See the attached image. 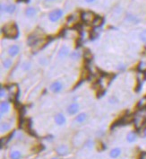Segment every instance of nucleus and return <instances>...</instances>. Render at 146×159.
<instances>
[{
    "instance_id": "6e6552de",
    "label": "nucleus",
    "mask_w": 146,
    "mask_h": 159,
    "mask_svg": "<svg viewBox=\"0 0 146 159\" xmlns=\"http://www.w3.org/2000/svg\"><path fill=\"white\" fill-rule=\"evenodd\" d=\"M70 55V49L67 46H63L61 47V49H59L58 51V58H61V60H63V58H67Z\"/></svg>"
},
{
    "instance_id": "7c9ffc66",
    "label": "nucleus",
    "mask_w": 146,
    "mask_h": 159,
    "mask_svg": "<svg viewBox=\"0 0 146 159\" xmlns=\"http://www.w3.org/2000/svg\"><path fill=\"white\" fill-rule=\"evenodd\" d=\"M95 1V0H85V2L87 3H93Z\"/></svg>"
},
{
    "instance_id": "f3484780",
    "label": "nucleus",
    "mask_w": 146,
    "mask_h": 159,
    "mask_svg": "<svg viewBox=\"0 0 146 159\" xmlns=\"http://www.w3.org/2000/svg\"><path fill=\"white\" fill-rule=\"evenodd\" d=\"M12 65H13V60H11V58H5L2 62L3 68L5 69H9L12 66Z\"/></svg>"
},
{
    "instance_id": "a211bd4d",
    "label": "nucleus",
    "mask_w": 146,
    "mask_h": 159,
    "mask_svg": "<svg viewBox=\"0 0 146 159\" xmlns=\"http://www.w3.org/2000/svg\"><path fill=\"white\" fill-rule=\"evenodd\" d=\"M36 13H37V10L34 7H28L25 10V14L28 17H32V16H34L36 14Z\"/></svg>"
},
{
    "instance_id": "5701e85b",
    "label": "nucleus",
    "mask_w": 146,
    "mask_h": 159,
    "mask_svg": "<svg viewBox=\"0 0 146 159\" xmlns=\"http://www.w3.org/2000/svg\"><path fill=\"white\" fill-rule=\"evenodd\" d=\"M22 69L24 71V72H27V71H29V70H31V62H29V61H25V62H23L22 64Z\"/></svg>"
},
{
    "instance_id": "2eb2a0df",
    "label": "nucleus",
    "mask_w": 146,
    "mask_h": 159,
    "mask_svg": "<svg viewBox=\"0 0 146 159\" xmlns=\"http://www.w3.org/2000/svg\"><path fill=\"white\" fill-rule=\"evenodd\" d=\"M121 152H122V151H121V149L119 147H115V148H113L110 151L109 156L111 158H113V159H116V158H117L121 155Z\"/></svg>"
},
{
    "instance_id": "6ab92c4d",
    "label": "nucleus",
    "mask_w": 146,
    "mask_h": 159,
    "mask_svg": "<svg viewBox=\"0 0 146 159\" xmlns=\"http://www.w3.org/2000/svg\"><path fill=\"white\" fill-rule=\"evenodd\" d=\"M9 157H10V159H21L22 154L20 151H18V150H14V151H12L10 153Z\"/></svg>"
},
{
    "instance_id": "7ed1b4c3",
    "label": "nucleus",
    "mask_w": 146,
    "mask_h": 159,
    "mask_svg": "<svg viewBox=\"0 0 146 159\" xmlns=\"http://www.w3.org/2000/svg\"><path fill=\"white\" fill-rule=\"evenodd\" d=\"M95 17H96V15L92 12H90V11L83 12L82 13V15H81V18H82V20L84 23H92Z\"/></svg>"
},
{
    "instance_id": "0eeeda50",
    "label": "nucleus",
    "mask_w": 146,
    "mask_h": 159,
    "mask_svg": "<svg viewBox=\"0 0 146 159\" xmlns=\"http://www.w3.org/2000/svg\"><path fill=\"white\" fill-rule=\"evenodd\" d=\"M55 122L56 125H58V126H63V125L66 124L67 122V119H66V117L64 116L63 113H58V114H56L55 116Z\"/></svg>"
},
{
    "instance_id": "39448f33",
    "label": "nucleus",
    "mask_w": 146,
    "mask_h": 159,
    "mask_svg": "<svg viewBox=\"0 0 146 159\" xmlns=\"http://www.w3.org/2000/svg\"><path fill=\"white\" fill-rule=\"evenodd\" d=\"M67 113L71 116L77 114V112H79V104L77 103H72L67 106Z\"/></svg>"
},
{
    "instance_id": "2f4dec72",
    "label": "nucleus",
    "mask_w": 146,
    "mask_h": 159,
    "mask_svg": "<svg viewBox=\"0 0 146 159\" xmlns=\"http://www.w3.org/2000/svg\"><path fill=\"white\" fill-rule=\"evenodd\" d=\"M143 135H144V137L146 138V127L144 128V130H143Z\"/></svg>"
},
{
    "instance_id": "a878e982",
    "label": "nucleus",
    "mask_w": 146,
    "mask_h": 159,
    "mask_svg": "<svg viewBox=\"0 0 146 159\" xmlns=\"http://www.w3.org/2000/svg\"><path fill=\"white\" fill-rule=\"evenodd\" d=\"M80 57H81V53L79 51H74V52L70 53V58H72L73 60H78V58H80Z\"/></svg>"
},
{
    "instance_id": "aec40b11",
    "label": "nucleus",
    "mask_w": 146,
    "mask_h": 159,
    "mask_svg": "<svg viewBox=\"0 0 146 159\" xmlns=\"http://www.w3.org/2000/svg\"><path fill=\"white\" fill-rule=\"evenodd\" d=\"M137 108L139 110H142V109H145L146 108V96L143 97L142 99L139 100L138 103H137Z\"/></svg>"
},
{
    "instance_id": "c756f323",
    "label": "nucleus",
    "mask_w": 146,
    "mask_h": 159,
    "mask_svg": "<svg viewBox=\"0 0 146 159\" xmlns=\"http://www.w3.org/2000/svg\"><path fill=\"white\" fill-rule=\"evenodd\" d=\"M17 2L20 3V2H25V3H29L30 0H17Z\"/></svg>"
},
{
    "instance_id": "ddd939ff",
    "label": "nucleus",
    "mask_w": 146,
    "mask_h": 159,
    "mask_svg": "<svg viewBox=\"0 0 146 159\" xmlns=\"http://www.w3.org/2000/svg\"><path fill=\"white\" fill-rule=\"evenodd\" d=\"M137 140V134L134 131H130L126 135V141L128 143H134Z\"/></svg>"
},
{
    "instance_id": "f8f14e48",
    "label": "nucleus",
    "mask_w": 146,
    "mask_h": 159,
    "mask_svg": "<svg viewBox=\"0 0 146 159\" xmlns=\"http://www.w3.org/2000/svg\"><path fill=\"white\" fill-rule=\"evenodd\" d=\"M39 37L37 36V35H31L29 38H28V44L29 46H34L36 44H38L39 42Z\"/></svg>"
},
{
    "instance_id": "9b49d317",
    "label": "nucleus",
    "mask_w": 146,
    "mask_h": 159,
    "mask_svg": "<svg viewBox=\"0 0 146 159\" xmlns=\"http://www.w3.org/2000/svg\"><path fill=\"white\" fill-rule=\"evenodd\" d=\"M16 6L14 5H1V11L2 12H5L8 14H13L15 11Z\"/></svg>"
},
{
    "instance_id": "f257e3e1",
    "label": "nucleus",
    "mask_w": 146,
    "mask_h": 159,
    "mask_svg": "<svg viewBox=\"0 0 146 159\" xmlns=\"http://www.w3.org/2000/svg\"><path fill=\"white\" fill-rule=\"evenodd\" d=\"M3 33L5 36L7 38H11V39H15L18 36V29L16 24L14 23H11L9 24H6V25L3 28Z\"/></svg>"
},
{
    "instance_id": "4468645a",
    "label": "nucleus",
    "mask_w": 146,
    "mask_h": 159,
    "mask_svg": "<svg viewBox=\"0 0 146 159\" xmlns=\"http://www.w3.org/2000/svg\"><path fill=\"white\" fill-rule=\"evenodd\" d=\"M126 21H127L128 23H138L140 22V19L137 17L136 15L131 14H128L126 17Z\"/></svg>"
},
{
    "instance_id": "423d86ee",
    "label": "nucleus",
    "mask_w": 146,
    "mask_h": 159,
    "mask_svg": "<svg viewBox=\"0 0 146 159\" xmlns=\"http://www.w3.org/2000/svg\"><path fill=\"white\" fill-rule=\"evenodd\" d=\"M56 154L60 156H65L69 153V148L67 145H59L56 148Z\"/></svg>"
},
{
    "instance_id": "b1692460",
    "label": "nucleus",
    "mask_w": 146,
    "mask_h": 159,
    "mask_svg": "<svg viewBox=\"0 0 146 159\" xmlns=\"http://www.w3.org/2000/svg\"><path fill=\"white\" fill-rule=\"evenodd\" d=\"M139 39L142 42L146 43V29L143 30L140 33H139Z\"/></svg>"
},
{
    "instance_id": "4be33fe9",
    "label": "nucleus",
    "mask_w": 146,
    "mask_h": 159,
    "mask_svg": "<svg viewBox=\"0 0 146 159\" xmlns=\"http://www.w3.org/2000/svg\"><path fill=\"white\" fill-rule=\"evenodd\" d=\"M11 130V124L8 122H2L1 123V132H6Z\"/></svg>"
},
{
    "instance_id": "72a5a7b5",
    "label": "nucleus",
    "mask_w": 146,
    "mask_h": 159,
    "mask_svg": "<svg viewBox=\"0 0 146 159\" xmlns=\"http://www.w3.org/2000/svg\"><path fill=\"white\" fill-rule=\"evenodd\" d=\"M51 159H58V158H56V157H53V158H51Z\"/></svg>"
},
{
    "instance_id": "9d476101",
    "label": "nucleus",
    "mask_w": 146,
    "mask_h": 159,
    "mask_svg": "<svg viewBox=\"0 0 146 159\" xmlns=\"http://www.w3.org/2000/svg\"><path fill=\"white\" fill-rule=\"evenodd\" d=\"M20 51V48L17 45H12L9 49H8V54L10 57L14 58L19 54Z\"/></svg>"
},
{
    "instance_id": "dca6fc26",
    "label": "nucleus",
    "mask_w": 146,
    "mask_h": 159,
    "mask_svg": "<svg viewBox=\"0 0 146 159\" xmlns=\"http://www.w3.org/2000/svg\"><path fill=\"white\" fill-rule=\"evenodd\" d=\"M87 119V114L85 112H81L75 117V121L78 123H83Z\"/></svg>"
},
{
    "instance_id": "bb28decb",
    "label": "nucleus",
    "mask_w": 146,
    "mask_h": 159,
    "mask_svg": "<svg viewBox=\"0 0 146 159\" xmlns=\"http://www.w3.org/2000/svg\"><path fill=\"white\" fill-rule=\"evenodd\" d=\"M47 62H48V60H47V58H40L39 60V63L41 66H45L47 64Z\"/></svg>"
},
{
    "instance_id": "cd10ccee",
    "label": "nucleus",
    "mask_w": 146,
    "mask_h": 159,
    "mask_svg": "<svg viewBox=\"0 0 146 159\" xmlns=\"http://www.w3.org/2000/svg\"><path fill=\"white\" fill-rule=\"evenodd\" d=\"M109 102L110 103H117V102H118V100L114 96V97H111V98H109Z\"/></svg>"
},
{
    "instance_id": "393cba45",
    "label": "nucleus",
    "mask_w": 146,
    "mask_h": 159,
    "mask_svg": "<svg viewBox=\"0 0 146 159\" xmlns=\"http://www.w3.org/2000/svg\"><path fill=\"white\" fill-rule=\"evenodd\" d=\"M138 70L142 73L146 72V62L145 61H142L139 63L138 65Z\"/></svg>"
},
{
    "instance_id": "f03ea898",
    "label": "nucleus",
    "mask_w": 146,
    "mask_h": 159,
    "mask_svg": "<svg viewBox=\"0 0 146 159\" xmlns=\"http://www.w3.org/2000/svg\"><path fill=\"white\" fill-rule=\"evenodd\" d=\"M63 15V11L60 10V9H55L53 11H51L50 13V14H48V18H50V20L53 23L55 22H58Z\"/></svg>"
},
{
    "instance_id": "c85d7f7f",
    "label": "nucleus",
    "mask_w": 146,
    "mask_h": 159,
    "mask_svg": "<svg viewBox=\"0 0 146 159\" xmlns=\"http://www.w3.org/2000/svg\"><path fill=\"white\" fill-rule=\"evenodd\" d=\"M0 94H1V97H4L5 95V89L2 86L1 87V91H0Z\"/></svg>"
},
{
    "instance_id": "f704fd0d",
    "label": "nucleus",
    "mask_w": 146,
    "mask_h": 159,
    "mask_svg": "<svg viewBox=\"0 0 146 159\" xmlns=\"http://www.w3.org/2000/svg\"><path fill=\"white\" fill-rule=\"evenodd\" d=\"M145 47H146V44H145Z\"/></svg>"
},
{
    "instance_id": "412c9836",
    "label": "nucleus",
    "mask_w": 146,
    "mask_h": 159,
    "mask_svg": "<svg viewBox=\"0 0 146 159\" xmlns=\"http://www.w3.org/2000/svg\"><path fill=\"white\" fill-rule=\"evenodd\" d=\"M102 23H103L102 17H101V16H96V17L94 18V20H93V22H92V23L93 26L96 27V26H100V25H101Z\"/></svg>"
},
{
    "instance_id": "20e7f679",
    "label": "nucleus",
    "mask_w": 146,
    "mask_h": 159,
    "mask_svg": "<svg viewBox=\"0 0 146 159\" xmlns=\"http://www.w3.org/2000/svg\"><path fill=\"white\" fill-rule=\"evenodd\" d=\"M50 88L54 94H58L63 89V84L60 81H55L50 85Z\"/></svg>"
},
{
    "instance_id": "473e14b6",
    "label": "nucleus",
    "mask_w": 146,
    "mask_h": 159,
    "mask_svg": "<svg viewBox=\"0 0 146 159\" xmlns=\"http://www.w3.org/2000/svg\"><path fill=\"white\" fill-rule=\"evenodd\" d=\"M47 2H53V1H55V0H46Z\"/></svg>"
},
{
    "instance_id": "1a4fd4ad",
    "label": "nucleus",
    "mask_w": 146,
    "mask_h": 159,
    "mask_svg": "<svg viewBox=\"0 0 146 159\" xmlns=\"http://www.w3.org/2000/svg\"><path fill=\"white\" fill-rule=\"evenodd\" d=\"M9 111H10V103L8 102H6V101L1 102V104H0V112H1V116L3 117L4 114H6Z\"/></svg>"
}]
</instances>
